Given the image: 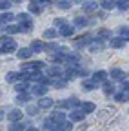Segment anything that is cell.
I'll return each instance as SVG.
<instances>
[{
	"mask_svg": "<svg viewBox=\"0 0 129 131\" xmlns=\"http://www.w3.org/2000/svg\"><path fill=\"white\" fill-rule=\"evenodd\" d=\"M17 51V42L9 37H4L2 38V47H0V53H13Z\"/></svg>",
	"mask_w": 129,
	"mask_h": 131,
	"instance_id": "obj_1",
	"label": "cell"
},
{
	"mask_svg": "<svg viewBox=\"0 0 129 131\" xmlns=\"http://www.w3.org/2000/svg\"><path fill=\"white\" fill-rule=\"evenodd\" d=\"M47 88H49L47 84H42V82H37V86H35L33 89H31V93H33L35 96H44V95L47 93Z\"/></svg>",
	"mask_w": 129,
	"mask_h": 131,
	"instance_id": "obj_2",
	"label": "cell"
},
{
	"mask_svg": "<svg viewBox=\"0 0 129 131\" xmlns=\"http://www.w3.org/2000/svg\"><path fill=\"white\" fill-rule=\"evenodd\" d=\"M53 104H55V102H53V98L45 96V95L38 100V107H40V109H49V107H53Z\"/></svg>",
	"mask_w": 129,
	"mask_h": 131,
	"instance_id": "obj_3",
	"label": "cell"
},
{
	"mask_svg": "<svg viewBox=\"0 0 129 131\" xmlns=\"http://www.w3.org/2000/svg\"><path fill=\"white\" fill-rule=\"evenodd\" d=\"M109 46H111L113 49H122V47L125 46V40H124L122 37H115V38H109Z\"/></svg>",
	"mask_w": 129,
	"mask_h": 131,
	"instance_id": "obj_4",
	"label": "cell"
},
{
	"mask_svg": "<svg viewBox=\"0 0 129 131\" xmlns=\"http://www.w3.org/2000/svg\"><path fill=\"white\" fill-rule=\"evenodd\" d=\"M7 120H9V122L22 120V111H20V109H11V111H7Z\"/></svg>",
	"mask_w": 129,
	"mask_h": 131,
	"instance_id": "obj_5",
	"label": "cell"
},
{
	"mask_svg": "<svg viewBox=\"0 0 129 131\" xmlns=\"http://www.w3.org/2000/svg\"><path fill=\"white\" fill-rule=\"evenodd\" d=\"M17 57L20 58V60H27L31 55H33V51H31V47H20V49H17Z\"/></svg>",
	"mask_w": 129,
	"mask_h": 131,
	"instance_id": "obj_6",
	"label": "cell"
},
{
	"mask_svg": "<svg viewBox=\"0 0 129 131\" xmlns=\"http://www.w3.org/2000/svg\"><path fill=\"white\" fill-rule=\"evenodd\" d=\"M60 106H62V107H67V109H75V107L78 106V98H76V96H71V98H67V100L60 102Z\"/></svg>",
	"mask_w": 129,
	"mask_h": 131,
	"instance_id": "obj_7",
	"label": "cell"
},
{
	"mask_svg": "<svg viewBox=\"0 0 129 131\" xmlns=\"http://www.w3.org/2000/svg\"><path fill=\"white\" fill-rule=\"evenodd\" d=\"M84 117H86V113H84L82 109H73V111H71V115H69V118H71L73 122H80V120H84Z\"/></svg>",
	"mask_w": 129,
	"mask_h": 131,
	"instance_id": "obj_8",
	"label": "cell"
},
{
	"mask_svg": "<svg viewBox=\"0 0 129 131\" xmlns=\"http://www.w3.org/2000/svg\"><path fill=\"white\" fill-rule=\"evenodd\" d=\"M73 33H75V26H69L67 22L64 24V26H60V35L62 37H71Z\"/></svg>",
	"mask_w": 129,
	"mask_h": 131,
	"instance_id": "obj_9",
	"label": "cell"
},
{
	"mask_svg": "<svg viewBox=\"0 0 129 131\" xmlns=\"http://www.w3.org/2000/svg\"><path fill=\"white\" fill-rule=\"evenodd\" d=\"M44 129H51V131H58V124L53 120V118H45L44 120Z\"/></svg>",
	"mask_w": 129,
	"mask_h": 131,
	"instance_id": "obj_10",
	"label": "cell"
},
{
	"mask_svg": "<svg viewBox=\"0 0 129 131\" xmlns=\"http://www.w3.org/2000/svg\"><path fill=\"white\" fill-rule=\"evenodd\" d=\"M82 86H84L86 91H91V89H96V88H98V82L91 78V80H84V82H82Z\"/></svg>",
	"mask_w": 129,
	"mask_h": 131,
	"instance_id": "obj_11",
	"label": "cell"
},
{
	"mask_svg": "<svg viewBox=\"0 0 129 131\" xmlns=\"http://www.w3.org/2000/svg\"><path fill=\"white\" fill-rule=\"evenodd\" d=\"M105 78H107V73L104 69H98V71L93 73V80H96V82H104Z\"/></svg>",
	"mask_w": 129,
	"mask_h": 131,
	"instance_id": "obj_12",
	"label": "cell"
},
{
	"mask_svg": "<svg viewBox=\"0 0 129 131\" xmlns=\"http://www.w3.org/2000/svg\"><path fill=\"white\" fill-rule=\"evenodd\" d=\"M53 86H55V88H58V89H60V88H66V86H67V80L64 78V77H55Z\"/></svg>",
	"mask_w": 129,
	"mask_h": 131,
	"instance_id": "obj_13",
	"label": "cell"
},
{
	"mask_svg": "<svg viewBox=\"0 0 129 131\" xmlns=\"http://www.w3.org/2000/svg\"><path fill=\"white\" fill-rule=\"evenodd\" d=\"M56 124H62V122H66V113L64 111H56V113H53V117H51Z\"/></svg>",
	"mask_w": 129,
	"mask_h": 131,
	"instance_id": "obj_14",
	"label": "cell"
},
{
	"mask_svg": "<svg viewBox=\"0 0 129 131\" xmlns=\"http://www.w3.org/2000/svg\"><path fill=\"white\" fill-rule=\"evenodd\" d=\"M56 6L64 11H67L71 6H73V0H56Z\"/></svg>",
	"mask_w": 129,
	"mask_h": 131,
	"instance_id": "obj_15",
	"label": "cell"
},
{
	"mask_svg": "<svg viewBox=\"0 0 129 131\" xmlns=\"http://www.w3.org/2000/svg\"><path fill=\"white\" fill-rule=\"evenodd\" d=\"M42 49H44V44L40 40H33V42H31V51H33V53H38V51H42Z\"/></svg>",
	"mask_w": 129,
	"mask_h": 131,
	"instance_id": "obj_16",
	"label": "cell"
},
{
	"mask_svg": "<svg viewBox=\"0 0 129 131\" xmlns=\"http://www.w3.org/2000/svg\"><path fill=\"white\" fill-rule=\"evenodd\" d=\"M80 109H82L86 115H87V113H93V111H95V104H93V102H84L82 106H80Z\"/></svg>",
	"mask_w": 129,
	"mask_h": 131,
	"instance_id": "obj_17",
	"label": "cell"
},
{
	"mask_svg": "<svg viewBox=\"0 0 129 131\" xmlns=\"http://www.w3.org/2000/svg\"><path fill=\"white\" fill-rule=\"evenodd\" d=\"M17 20H18L20 24H33L27 13H20V15H17Z\"/></svg>",
	"mask_w": 129,
	"mask_h": 131,
	"instance_id": "obj_18",
	"label": "cell"
},
{
	"mask_svg": "<svg viewBox=\"0 0 129 131\" xmlns=\"http://www.w3.org/2000/svg\"><path fill=\"white\" fill-rule=\"evenodd\" d=\"M60 73H62V68H58V66H51V68L47 69V75L53 77V78H55V77H58Z\"/></svg>",
	"mask_w": 129,
	"mask_h": 131,
	"instance_id": "obj_19",
	"label": "cell"
},
{
	"mask_svg": "<svg viewBox=\"0 0 129 131\" xmlns=\"http://www.w3.org/2000/svg\"><path fill=\"white\" fill-rule=\"evenodd\" d=\"M115 98H116V102H127L129 100V95H127V91H120V93H116L115 95Z\"/></svg>",
	"mask_w": 129,
	"mask_h": 131,
	"instance_id": "obj_20",
	"label": "cell"
},
{
	"mask_svg": "<svg viewBox=\"0 0 129 131\" xmlns=\"http://www.w3.org/2000/svg\"><path fill=\"white\" fill-rule=\"evenodd\" d=\"M13 18H15L13 13H0V22H2V24H7V22H11Z\"/></svg>",
	"mask_w": 129,
	"mask_h": 131,
	"instance_id": "obj_21",
	"label": "cell"
},
{
	"mask_svg": "<svg viewBox=\"0 0 129 131\" xmlns=\"http://www.w3.org/2000/svg\"><path fill=\"white\" fill-rule=\"evenodd\" d=\"M115 6H116V0H102V7L105 11H111Z\"/></svg>",
	"mask_w": 129,
	"mask_h": 131,
	"instance_id": "obj_22",
	"label": "cell"
},
{
	"mask_svg": "<svg viewBox=\"0 0 129 131\" xmlns=\"http://www.w3.org/2000/svg\"><path fill=\"white\" fill-rule=\"evenodd\" d=\"M111 78H115V80H124V71L118 69V68H115V69L111 71Z\"/></svg>",
	"mask_w": 129,
	"mask_h": 131,
	"instance_id": "obj_23",
	"label": "cell"
},
{
	"mask_svg": "<svg viewBox=\"0 0 129 131\" xmlns=\"http://www.w3.org/2000/svg\"><path fill=\"white\" fill-rule=\"evenodd\" d=\"M27 95L24 93V91H18V95H17V98H15V102H17V104H26L27 102Z\"/></svg>",
	"mask_w": 129,
	"mask_h": 131,
	"instance_id": "obj_24",
	"label": "cell"
},
{
	"mask_svg": "<svg viewBox=\"0 0 129 131\" xmlns=\"http://www.w3.org/2000/svg\"><path fill=\"white\" fill-rule=\"evenodd\" d=\"M29 11L33 13V15H40V13H42L40 4H38V2H31V4H29Z\"/></svg>",
	"mask_w": 129,
	"mask_h": 131,
	"instance_id": "obj_25",
	"label": "cell"
},
{
	"mask_svg": "<svg viewBox=\"0 0 129 131\" xmlns=\"http://www.w3.org/2000/svg\"><path fill=\"white\" fill-rule=\"evenodd\" d=\"M87 26V20L84 18V16H76V18H75V27H80V29H82V27H86Z\"/></svg>",
	"mask_w": 129,
	"mask_h": 131,
	"instance_id": "obj_26",
	"label": "cell"
},
{
	"mask_svg": "<svg viewBox=\"0 0 129 131\" xmlns=\"http://www.w3.org/2000/svg\"><path fill=\"white\" fill-rule=\"evenodd\" d=\"M38 109H40L38 106H33V104H29V106L26 107V113L29 115V117H35V115L38 113Z\"/></svg>",
	"mask_w": 129,
	"mask_h": 131,
	"instance_id": "obj_27",
	"label": "cell"
},
{
	"mask_svg": "<svg viewBox=\"0 0 129 131\" xmlns=\"http://www.w3.org/2000/svg\"><path fill=\"white\" fill-rule=\"evenodd\" d=\"M96 9H98V4H96V2H89V4H84V11H87V13H95Z\"/></svg>",
	"mask_w": 129,
	"mask_h": 131,
	"instance_id": "obj_28",
	"label": "cell"
},
{
	"mask_svg": "<svg viewBox=\"0 0 129 131\" xmlns=\"http://www.w3.org/2000/svg\"><path fill=\"white\" fill-rule=\"evenodd\" d=\"M116 7H118L120 11L129 9V0H116Z\"/></svg>",
	"mask_w": 129,
	"mask_h": 131,
	"instance_id": "obj_29",
	"label": "cell"
},
{
	"mask_svg": "<svg viewBox=\"0 0 129 131\" xmlns=\"http://www.w3.org/2000/svg\"><path fill=\"white\" fill-rule=\"evenodd\" d=\"M55 37H56V31H55L53 27H51V29H45V31H44V38H47V40H53Z\"/></svg>",
	"mask_w": 129,
	"mask_h": 131,
	"instance_id": "obj_30",
	"label": "cell"
},
{
	"mask_svg": "<svg viewBox=\"0 0 129 131\" xmlns=\"http://www.w3.org/2000/svg\"><path fill=\"white\" fill-rule=\"evenodd\" d=\"M18 78H20V73H7L6 75V80L7 82H17Z\"/></svg>",
	"mask_w": 129,
	"mask_h": 131,
	"instance_id": "obj_31",
	"label": "cell"
},
{
	"mask_svg": "<svg viewBox=\"0 0 129 131\" xmlns=\"http://www.w3.org/2000/svg\"><path fill=\"white\" fill-rule=\"evenodd\" d=\"M4 31L9 33V35H15V33H20V27H17V26H7V27H4Z\"/></svg>",
	"mask_w": 129,
	"mask_h": 131,
	"instance_id": "obj_32",
	"label": "cell"
},
{
	"mask_svg": "<svg viewBox=\"0 0 129 131\" xmlns=\"http://www.w3.org/2000/svg\"><path fill=\"white\" fill-rule=\"evenodd\" d=\"M11 0H0V11H6V9H9L11 7Z\"/></svg>",
	"mask_w": 129,
	"mask_h": 131,
	"instance_id": "obj_33",
	"label": "cell"
},
{
	"mask_svg": "<svg viewBox=\"0 0 129 131\" xmlns=\"http://www.w3.org/2000/svg\"><path fill=\"white\" fill-rule=\"evenodd\" d=\"M120 37H122L124 40H129V27H127V26L120 27Z\"/></svg>",
	"mask_w": 129,
	"mask_h": 131,
	"instance_id": "obj_34",
	"label": "cell"
},
{
	"mask_svg": "<svg viewBox=\"0 0 129 131\" xmlns=\"http://www.w3.org/2000/svg\"><path fill=\"white\" fill-rule=\"evenodd\" d=\"M44 49H47V53H55L56 49H58V46H56L55 42H51V44H47V46H44Z\"/></svg>",
	"mask_w": 129,
	"mask_h": 131,
	"instance_id": "obj_35",
	"label": "cell"
},
{
	"mask_svg": "<svg viewBox=\"0 0 129 131\" xmlns=\"http://www.w3.org/2000/svg\"><path fill=\"white\" fill-rule=\"evenodd\" d=\"M104 93H105V95H113V93H115L113 84H104Z\"/></svg>",
	"mask_w": 129,
	"mask_h": 131,
	"instance_id": "obj_36",
	"label": "cell"
},
{
	"mask_svg": "<svg viewBox=\"0 0 129 131\" xmlns=\"http://www.w3.org/2000/svg\"><path fill=\"white\" fill-rule=\"evenodd\" d=\"M89 49H91V51H100V49H102V44H100V42H93V44H89Z\"/></svg>",
	"mask_w": 129,
	"mask_h": 131,
	"instance_id": "obj_37",
	"label": "cell"
},
{
	"mask_svg": "<svg viewBox=\"0 0 129 131\" xmlns=\"http://www.w3.org/2000/svg\"><path fill=\"white\" fill-rule=\"evenodd\" d=\"M98 38H111V33L107 29H102V31H98Z\"/></svg>",
	"mask_w": 129,
	"mask_h": 131,
	"instance_id": "obj_38",
	"label": "cell"
},
{
	"mask_svg": "<svg viewBox=\"0 0 129 131\" xmlns=\"http://www.w3.org/2000/svg\"><path fill=\"white\" fill-rule=\"evenodd\" d=\"M15 88H17V91H26L27 89V82H18Z\"/></svg>",
	"mask_w": 129,
	"mask_h": 131,
	"instance_id": "obj_39",
	"label": "cell"
},
{
	"mask_svg": "<svg viewBox=\"0 0 129 131\" xmlns=\"http://www.w3.org/2000/svg\"><path fill=\"white\" fill-rule=\"evenodd\" d=\"M42 68H45L44 62H40V60L38 62H33V69H42Z\"/></svg>",
	"mask_w": 129,
	"mask_h": 131,
	"instance_id": "obj_40",
	"label": "cell"
},
{
	"mask_svg": "<svg viewBox=\"0 0 129 131\" xmlns=\"http://www.w3.org/2000/svg\"><path fill=\"white\" fill-rule=\"evenodd\" d=\"M53 24L60 27V26H64V24H66V18H55V22H53Z\"/></svg>",
	"mask_w": 129,
	"mask_h": 131,
	"instance_id": "obj_41",
	"label": "cell"
},
{
	"mask_svg": "<svg viewBox=\"0 0 129 131\" xmlns=\"http://www.w3.org/2000/svg\"><path fill=\"white\" fill-rule=\"evenodd\" d=\"M122 89L124 91H129V80H125V82L122 80Z\"/></svg>",
	"mask_w": 129,
	"mask_h": 131,
	"instance_id": "obj_42",
	"label": "cell"
},
{
	"mask_svg": "<svg viewBox=\"0 0 129 131\" xmlns=\"http://www.w3.org/2000/svg\"><path fill=\"white\" fill-rule=\"evenodd\" d=\"M86 0H73V4H84Z\"/></svg>",
	"mask_w": 129,
	"mask_h": 131,
	"instance_id": "obj_43",
	"label": "cell"
},
{
	"mask_svg": "<svg viewBox=\"0 0 129 131\" xmlns=\"http://www.w3.org/2000/svg\"><path fill=\"white\" fill-rule=\"evenodd\" d=\"M11 2H15V4H20V2H22V0H11Z\"/></svg>",
	"mask_w": 129,
	"mask_h": 131,
	"instance_id": "obj_44",
	"label": "cell"
},
{
	"mask_svg": "<svg viewBox=\"0 0 129 131\" xmlns=\"http://www.w3.org/2000/svg\"><path fill=\"white\" fill-rule=\"evenodd\" d=\"M2 117H4V111H2V109H0V118H2Z\"/></svg>",
	"mask_w": 129,
	"mask_h": 131,
	"instance_id": "obj_45",
	"label": "cell"
}]
</instances>
